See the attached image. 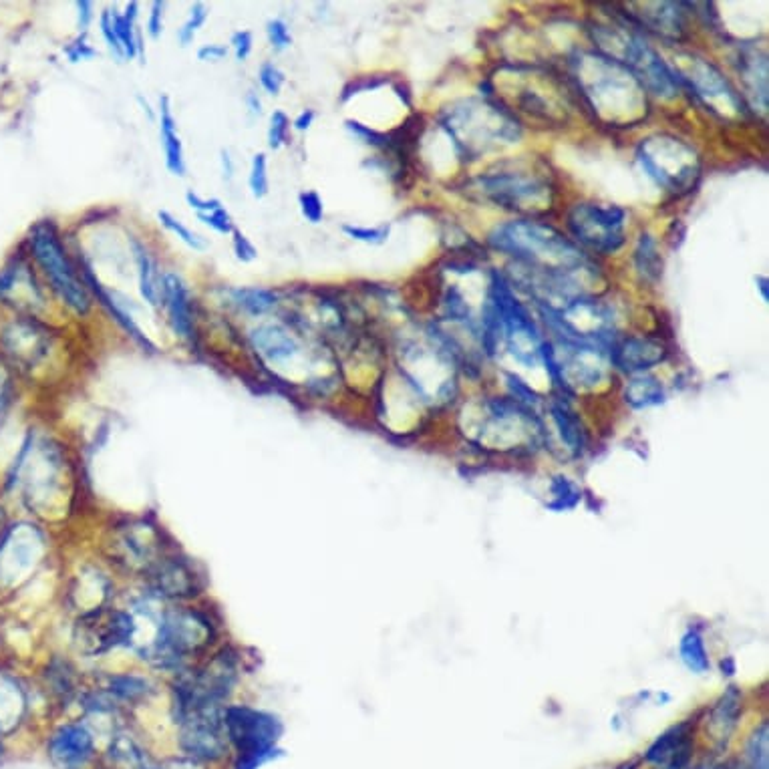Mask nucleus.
Instances as JSON below:
<instances>
[{
  "label": "nucleus",
  "instance_id": "1",
  "mask_svg": "<svg viewBox=\"0 0 769 769\" xmlns=\"http://www.w3.org/2000/svg\"><path fill=\"white\" fill-rule=\"evenodd\" d=\"M578 93L588 111L610 127H635L649 115V93L619 61L602 53H576L572 59Z\"/></svg>",
  "mask_w": 769,
  "mask_h": 769
},
{
  "label": "nucleus",
  "instance_id": "2",
  "mask_svg": "<svg viewBox=\"0 0 769 769\" xmlns=\"http://www.w3.org/2000/svg\"><path fill=\"white\" fill-rule=\"evenodd\" d=\"M488 246L514 258V264L534 270H592L596 264L570 238L550 224L514 220L496 226Z\"/></svg>",
  "mask_w": 769,
  "mask_h": 769
},
{
  "label": "nucleus",
  "instance_id": "3",
  "mask_svg": "<svg viewBox=\"0 0 769 769\" xmlns=\"http://www.w3.org/2000/svg\"><path fill=\"white\" fill-rule=\"evenodd\" d=\"M441 127L453 141L461 158L478 160L496 143H516L522 137V123L516 113L492 99H468L445 111Z\"/></svg>",
  "mask_w": 769,
  "mask_h": 769
},
{
  "label": "nucleus",
  "instance_id": "4",
  "mask_svg": "<svg viewBox=\"0 0 769 769\" xmlns=\"http://www.w3.org/2000/svg\"><path fill=\"white\" fill-rule=\"evenodd\" d=\"M472 192L482 200L518 214H544L554 204L552 176L546 170L500 168L472 180Z\"/></svg>",
  "mask_w": 769,
  "mask_h": 769
},
{
  "label": "nucleus",
  "instance_id": "5",
  "mask_svg": "<svg viewBox=\"0 0 769 769\" xmlns=\"http://www.w3.org/2000/svg\"><path fill=\"white\" fill-rule=\"evenodd\" d=\"M637 162L659 188L673 196L691 192L701 178L697 151L687 141L669 133L643 139L637 147Z\"/></svg>",
  "mask_w": 769,
  "mask_h": 769
},
{
  "label": "nucleus",
  "instance_id": "6",
  "mask_svg": "<svg viewBox=\"0 0 769 769\" xmlns=\"http://www.w3.org/2000/svg\"><path fill=\"white\" fill-rule=\"evenodd\" d=\"M31 256L39 262L45 276L49 278L53 290L63 298V302L77 315H87L91 311V294L83 282L81 272L69 258L59 230L51 220H43L33 226L29 236Z\"/></svg>",
  "mask_w": 769,
  "mask_h": 769
},
{
  "label": "nucleus",
  "instance_id": "7",
  "mask_svg": "<svg viewBox=\"0 0 769 769\" xmlns=\"http://www.w3.org/2000/svg\"><path fill=\"white\" fill-rule=\"evenodd\" d=\"M224 731L236 751V769H260L272 761L280 749L282 721L266 711L252 707H226Z\"/></svg>",
  "mask_w": 769,
  "mask_h": 769
},
{
  "label": "nucleus",
  "instance_id": "8",
  "mask_svg": "<svg viewBox=\"0 0 769 769\" xmlns=\"http://www.w3.org/2000/svg\"><path fill=\"white\" fill-rule=\"evenodd\" d=\"M488 296L502 319L504 345L510 355L524 367H536L544 343L542 333L526 309V304L518 300L514 286L500 270H492Z\"/></svg>",
  "mask_w": 769,
  "mask_h": 769
},
{
  "label": "nucleus",
  "instance_id": "9",
  "mask_svg": "<svg viewBox=\"0 0 769 769\" xmlns=\"http://www.w3.org/2000/svg\"><path fill=\"white\" fill-rule=\"evenodd\" d=\"M627 210L621 206L576 204L566 214L572 242L586 254H617L627 242Z\"/></svg>",
  "mask_w": 769,
  "mask_h": 769
},
{
  "label": "nucleus",
  "instance_id": "10",
  "mask_svg": "<svg viewBox=\"0 0 769 769\" xmlns=\"http://www.w3.org/2000/svg\"><path fill=\"white\" fill-rule=\"evenodd\" d=\"M133 635L135 623L131 614L105 606L87 612L75 629L77 647L87 655H101L115 647L127 645Z\"/></svg>",
  "mask_w": 769,
  "mask_h": 769
},
{
  "label": "nucleus",
  "instance_id": "11",
  "mask_svg": "<svg viewBox=\"0 0 769 769\" xmlns=\"http://www.w3.org/2000/svg\"><path fill=\"white\" fill-rule=\"evenodd\" d=\"M210 643V625L200 614L182 610L172 612L160 627L156 655L164 665L180 663L188 655L204 649Z\"/></svg>",
  "mask_w": 769,
  "mask_h": 769
},
{
  "label": "nucleus",
  "instance_id": "12",
  "mask_svg": "<svg viewBox=\"0 0 769 769\" xmlns=\"http://www.w3.org/2000/svg\"><path fill=\"white\" fill-rule=\"evenodd\" d=\"M675 71V69H673ZM681 87L695 93L715 113V101H725L733 111L747 113L741 93L725 79V75L711 61L689 55L687 73L675 71Z\"/></svg>",
  "mask_w": 769,
  "mask_h": 769
},
{
  "label": "nucleus",
  "instance_id": "13",
  "mask_svg": "<svg viewBox=\"0 0 769 769\" xmlns=\"http://www.w3.org/2000/svg\"><path fill=\"white\" fill-rule=\"evenodd\" d=\"M669 349L663 339L655 337H619L608 351L610 365L629 375H643L645 371L665 363Z\"/></svg>",
  "mask_w": 769,
  "mask_h": 769
},
{
  "label": "nucleus",
  "instance_id": "14",
  "mask_svg": "<svg viewBox=\"0 0 769 769\" xmlns=\"http://www.w3.org/2000/svg\"><path fill=\"white\" fill-rule=\"evenodd\" d=\"M623 9V5H619ZM633 9L641 13H619L621 21L637 27V31H649L663 39L681 41L685 35L683 3H633Z\"/></svg>",
  "mask_w": 769,
  "mask_h": 769
},
{
  "label": "nucleus",
  "instance_id": "15",
  "mask_svg": "<svg viewBox=\"0 0 769 769\" xmlns=\"http://www.w3.org/2000/svg\"><path fill=\"white\" fill-rule=\"evenodd\" d=\"M0 300L7 304H19L21 309L27 306L35 311V306L43 304V292L35 280L33 268L23 256H15L0 270Z\"/></svg>",
  "mask_w": 769,
  "mask_h": 769
},
{
  "label": "nucleus",
  "instance_id": "16",
  "mask_svg": "<svg viewBox=\"0 0 769 769\" xmlns=\"http://www.w3.org/2000/svg\"><path fill=\"white\" fill-rule=\"evenodd\" d=\"M162 298L168 311V321L174 329V333L188 341H196V323H194V311H192V294L184 278L176 272H166L162 276Z\"/></svg>",
  "mask_w": 769,
  "mask_h": 769
},
{
  "label": "nucleus",
  "instance_id": "17",
  "mask_svg": "<svg viewBox=\"0 0 769 769\" xmlns=\"http://www.w3.org/2000/svg\"><path fill=\"white\" fill-rule=\"evenodd\" d=\"M693 751L691 721L673 725L659 735L645 753V759L661 769H685Z\"/></svg>",
  "mask_w": 769,
  "mask_h": 769
},
{
  "label": "nucleus",
  "instance_id": "18",
  "mask_svg": "<svg viewBox=\"0 0 769 769\" xmlns=\"http://www.w3.org/2000/svg\"><path fill=\"white\" fill-rule=\"evenodd\" d=\"M93 751V735L81 725L61 727L49 743L51 759L59 769H83L93 757Z\"/></svg>",
  "mask_w": 769,
  "mask_h": 769
},
{
  "label": "nucleus",
  "instance_id": "19",
  "mask_svg": "<svg viewBox=\"0 0 769 769\" xmlns=\"http://www.w3.org/2000/svg\"><path fill=\"white\" fill-rule=\"evenodd\" d=\"M3 347L17 363L33 367L45 357L49 339L47 333L33 321H15L3 331Z\"/></svg>",
  "mask_w": 769,
  "mask_h": 769
},
{
  "label": "nucleus",
  "instance_id": "20",
  "mask_svg": "<svg viewBox=\"0 0 769 769\" xmlns=\"http://www.w3.org/2000/svg\"><path fill=\"white\" fill-rule=\"evenodd\" d=\"M151 578L156 588L172 598L192 596L198 590V574L196 570L176 556L162 558L151 570Z\"/></svg>",
  "mask_w": 769,
  "mask_h": 769
},
{
  "label": "nucleus",
  "instance_id": "21",
  "mask_svg": "<svg viewBox=\"0 0 769 769\" xmlns=\"http://www.w3.org/2000/svg\"><path fill=\"white\" fill-rule=\"evenodd\" d=\"M248 341L258 357L282 363L298 353V341L280 325H260L250 331Z\"/></svg>",
  "mask_w": 769,
  "mask_h": 769
},
{
  "label": "nucleus",
  "instance_id": "22",
  "mask_svg": "<svg viewBox=\"0 0 769 769\" xmlns=\"http://www.w3.org/2000/svg\"><path fill=\"white\" fill-rule=\"evenodd\" d=\"M160 139H162V147H164L168 172L172 176L184 178L188 172L186 158H184V143L178 135V125H176L172 101L168 95L160 97Z\"/></svg>",
  "mask_w": 769,
  "mask_h": 769
},
{
  "label": "nucleus",
  "instance_id": "23",
  "mask_svg": "<svg viewBox=\"0 0 769 769\" xmlns=\"http://www.w3.org/2000/svg\"><path fill=\"white\" fill-rule=\"evenodd\" d=\"M739 75L753 107L767 111V59L757 49L739 51Z\"/></svg>",
  "mask_w": 769,
  "mask_h": 769
},
{
  "label": "nucleus",
  "instance_id": "24",
  "mask_svg": "<svg viewBox=\"0 0 769 769\" xmlns=\"http://www.w3.org/2000/svg\"><path fill=\"white\" fill-rule=\"evenodd\" d=\"M550 417H552L562 441L568 445V449L574 455H582L586 445H588V435H586V429L580 423L578 415L572 411L568 401H564V397H556L550 403Z\"/></svg>",
  "mask_w": 769,
  "mask_h": 769
},
{
  "label": "nucleus",
  "instance_id": "25",
  "mask_svg": "<svg viewBox=\"0 0 769 769\" xmlns=\"http://www.w3.org/2000/svg\"><path fill=\"white\" fill-rule=\"evenodd\" d=\"M739 713H741V693L737 687H729L711 711V723L709 725H711V731L715 735L713 739L719 743V747L727 745L729 735L733 733V729L737 725Z\"/></svg>",
  "mask_w": 769,
  "mask_h": 769
},
{
  "label": "nucleus",
  "instance_id": "26",
  "mask_svg": "<svg viewBox=\"0 0 769 769\" xmlns=\"http://www.w3.org/2000/svg\"><path fill=\"white\" fill-rule=\"evenodd\" d=\"M625 403L633 409H649L667 401L665 385L653 375H637L625 387Z\"/></svg>",
  "mask_w": 769,
  "mask_h": 769
},
{
  "label": "nucleus",
  "instance_id": "27",
  "mask_svg": "<svg viewBox=\"0 0 769 769\" xmlns=\"http://www.w3.org/2000/svg\"><path fill=\"white\" fill-rule=\"evenodd\" d=\"M228 296H230L236 309L244 311L250 317H262V315L270 313L278 304V292H274L270 288H260V286L230 288Z\"/></svg>",
  "mask_w": 769,
  "mask_h": 769
},
{
  "label": "nucleus",
  "instance_id": "28",
  "mask_svg": "<svg viewBox=\"0 0 769 769\" xmlns=\"http://www.w3.org/2000/svg\"><path fill=\"white\" fill-rule=\"evenodd\" d=\"M633 260H635V268H637L641 280H645L647 284H659L661 282L663 272H665V260L657 248V240L649 232H643L639 236Z\"/></svg>",
  "mask_w": 769,
  "mask_h": 769
},
{
  "label": "nucleus",
  "instance_id": "29",
  "mask_svg": "<svg viewBox=\"0 0 769 769\" xmlns=\"http://www.w3.org/2000/svg\"><path fill=\"white\" fill-rule=\"evenodd\" d=\"M131 250L137 262V274H139V294L141 298L156 309L158 298H160V286H158V266L145 250V246L131 238Z\"/></svg>",
  "mask_w": 769,
  "mask_h": 769
},
{
  "label": "nucleus",
  "instance_id": "30",
  "mask_svg": "<svg viewBox=\"0 0 769 769\" xmlns=\"http://www.w3.org/2000/svg\"><path fill=\"white\" fill-rule=\"evenodd\" d=\"M441 309H443V319L449 321V323H459L464 327H470L472 335L478 339L480 337V331H478V325L474 321V313H472V306L466 302V296L461 294V290L457 288V284H451L443 290V296H441Z\"/></svg>",
  "mask_w": 769,
  "mask_h": 769
},
{
  "label": "nucleus",
  "instance_id": "31",
  "mask_svg": "<svg viewBox=\"0 0 769 769\" xmlns=\"http://www.w3.org/2000/svg\"><path fill=\"white\" fill-rule=\"evenodd\" d=\"M111 23L115 29V35L119 39V45L123 49L125 59H135L137 57V33H135V21L139 15V5L129 3L125 7V13H117L115 9L109 11Z\"/></svg>",
  "mask_w": 769,
  "mask_h": 769
},
{
  "label": "nucleus",
  "instance_id": "32",
  "mask_svg": "<svg viewBox=\"0 0 769 769\" xmlns=\"http://www.w3.org/2000/svg\"><path fill=\"white\" fill-rule=\"evenodd\" d=\"M679 655H681V661L685 663V667L697 675L707 673L711 667L703 637L695 629H691L683 635V639L679 643Z\"/></svg>",
  "mask_w": 769,
  "mask_h": 769
},
{
  "label": "nucleus",
  "instance_id": "33",
  "mask_svg": "<svg viewBox=\"0 0 769 769\" xmlns=\"http://www.w3.org/2000/svg\"><path fill=\"white\" fill-rule=\"evenodd\" d=\"M158 220L162 222V226L166 228V230H170L172 234H176L188 248H192V250H206V240L200 236V234H196L194 230H190L182 220H178L174 214H170L168 210H160L158 212Z\"/></svg>",
  "mask_w": 769,
  "mask_h": 769
},
{
  "label": "nucleus",
  "instance_id": "34",
  "mask_svg": "<svg viewBox=\"0 0 769 769\" xmlns=\"http://www.w3.org/2000/svg\"><path fill=\"white\" fill-rule=\"evenodd\" d=\"M248 188L256 200H262L268 196L270 180H268V160H266L264 153H256V156L252 158L250 174H248Z\"/></svg>",
  "mask_w": 769,
  "mask_h": 769
},
{
  "label": "nucleus",
  "instance_id": "35",
  "mask_svg": "<svg viewBox=\"0 0 769 769\" xmlns=\"http://www.w3.org/2000/svg\"><path fill=\"white\" fill-rule=\"evenodd\" d=\"M552 494H554V502L550 504V508L556 510V512L572 510L580 502V498H582V492L564 476L554 478Z\"/></svg>",
  "mask_w": 769,
  "mask_h": 769
},
{
  "label": "nucleus",
  "instance_id": "36",
  "mask_svg": "<svg viewBox=\"0 0 769 769\" xmlns=\"http://www.w3.org/2000/svg\"><path fill=\"white\" fill-rule=\"evenodd\" d=\"M208 21V9L204 3H196L192 9H190V15L186 19V23L182 25V29L178 31V41L182 47H190L196 39V33L204 27V23Z\"/></svg>",
  "mask_w": 769,
  "mask_h": 769
},
{
  "label": "nucleus",
  "instance_id": "37",
  "mask_svg": "<svg viewBox=\"0 0 769 769\" xmlns=\"http://www.w3.org/2000/svg\"><path fill=\"white\" fill-rule=\"evenodd\" d=\"M343 232L353 238V240H359V242H365V244H373V246H381L387 242L389 238V232H391V226L389 224H381V226H375V228H369V226H353V224H345L343 226Z\"/></svg>",
  "mask_w": 769,
  "mask_h": 769
},
{
  "label": "nucleus",
  "instance_id": "38",
  "mask_svg": "<svg viewBox=\"0 0 769 769\" xmlns=\"http://www.w3.org/2000/svg\"><path fill=\"white\" fill-rule=\"evenodd\" d=\"M145 681L141 679H135V677H115L109 681V695L111 697H117V699H123V701H135L137 697H141L147 689H145Z\"/></svg>",
  "mask_w": 769,
  "mask_h": 769
},
{
  "label": "nucleus",
  "instance_id": "39",
  "mask_svg": "<svg viewBox=\"0 0 769 769\" xmlns=\"http://www.w3.org/2000/svg\"><path fill=\"white\" fill-rule=\"evenodd\" d=\"M288 131H290V119L284 111H274L270 115L266 139L270 149H280L288 141Z\"/></svg>",
  "mask_w": 769,
  "mask_h": 769
},
{
  "label": "nucleus",
  "instance_id": "40",
  "mask_svg": "<svg viewBox=\"0 0 769 769\" xmlns=\"http://www.w3.org/2000/svg\"><path fill=\"white\" fill-rule=\"evenodd\" d=\"M298 206H300V214L306 218V222H311V224H319L325 216V204L315 190L300 192Z\"/></svg>",
  "mask_w": 769,
  "mask_h": 769
},
{
  "label": "nucleus",
  "instance_id": "41",
  "mask_svg": "<svg viewBox=\"0 0 769 769\" xmlns=\"http://www.w3.org/2000/svg\"><path fill=\"white\" fill-rule=\"evenodd\" d=\"M266 37H268V43L272 45V49L278 53L286 51L292 45L290 29L282 19H272L266 23Z\"/></svg>",
  "mask_w": 769,
  "mask_h": 769
},
{
  "label": "nucleus",
  "instance_id": "42",
  "mask_svg": "<svg viewBox=\"0 0 769 769\" xmlns=\"http://www.w3.org/2000/svg\"><path fill=\"white\" fill-rule=\"evenodd\" d=\"M258 81L262 85V89L268 93V95H280L282 91V85H284V73L270 61L262 63L260 65V71H258Z\"/></svg>",
  "mask_w": 769,
  "mask_h": 769
},
{
  "label": "nucleus",
  "instance_id": "43",
  "mask_svg": "<svg viewBox=\"0 0 769 769\" xmlns=\"http://www.w3.org/2000/svg\"><path fill=\"white\" fill-rule=\"evenodd\" d=\"M198 220L206 226H210L214 232L218 234H232L236 228H234V220L230 216V212L222 206L210 214H198Z\"/></svg>",
  "mask_w": 769,
  "mask_h": 769
},
{
  "label": "nucleus",
  "instance_id": "44",
  "mask_svg": "<svg viewBox=\"0 0 769 769\" xmlns=\"http://www.w3.org/2000/svg\"><path fill=\"white\" fill-rule=\"evenodd\" d=\"M232 250H234L236 258H238L240 262H244V264L254 262L256 256H258V250H256V246L252 244V240H250L242 230H238V228L232 232Z\"/></svg>",
  "mask_w": 769,
  "mask_h": 769
},
{
  "label": "nucleus",
  "instance_id": "45",
  "mask_svg": "<svg viewBox=\"0 0 769 769\" xmlns=\"http://www.w3.org/2000/svg\"><path fill=\"white\" fill-rule=\"evenodd\" d=\"M385 83H389L387 77H357L355 81H351V83L345 85V89H343V93H341V101L347 103L353 95H357V93H361V91L377 89V87H381V85H385Z\"/></svg>",
  "mask_w": 769,
  "mask_h": 769
},
{
  "label": "nucleus",
  "instance_id": "46",
  "mask_svg": "<svg viewBox=\"0 0 769 769\" xmlns=\"http://www.w3.org/2000/svg\"><path fill=\"white\" fill-rule=\"evenodd\" d=\"M65 55L71 63H79V61H91L97 57V49H93L89 43H87V33L77 37L69 47H65Z\"/></svg>",
  "mask_w": 769,
  "mask_h": 769
},
{
  "label": "nucleus",
  "instance_id": "47",
  "mask_svg": "<svg viewBox=\"0 0 769 769\" xmlns=\"http://www.w3.org/2000/svg\"><path fill=\"white\" fill-rule=\"evenodd\" d=\"M506 379H508V387H510V391L514 393L512 399L520 401V403L526 405V407H532V405L538 403V395H536V393H534V391H532V389H530L518 375L508 373Z\"/></svg>",
  "mask_w": 769,
  "mask_h": 769
},
{
  "label": "nucleus",
  "instance_id": "48",
  "mask_svg": "<svg viewBox=\"0 0 769 769\" xmlns=\"http://www.w3.org/2000/svg\"><path fill=\"white\" fill-rule=\"evenodd\" d=\"M99 27H101V35H103V39H105V43H107V47H109V51L121 61V59H125V55H123V49H121V45H119V39H117V35H115V29H113V23H111V15H109V11H103L101 13V19H99Z\"/></svg>",
  "mask_w": 769,
  "mask_h": 769
},
{
  "label": "nucleus",
  "instance_id": "49",
  "mask_svg": "<svg viewBox=\"0 0 769 769\" xmlns=\"http://www.w3.org/2000/svg\"><path fill=\"white\" fill-rule=\"evenodd\" d=\"M230 47L234 51V57L236 61L244 63L250 55H252V47H254V37L250 31H236L232 37H230Z\"/></svg>",
  "mask_w": 769,
  "mask_h": 769
},
{
  "label": "nucleus",
  "instance_id": "50",
  "mask_svg": "<svg viewBox=\"0 0 769 769\" xmlns=\"http://www.w3.org/2000/svg\"><path fill=\"white\" fill-rule=\"evenodd\" d=\"M164 9H166V3H160V0L151 5V13L147 19V33L151 39H160L164 33Z\"/></svg>",
  "mask_w": 769,
  "mask_h": 769
},
{
  "label": "nucleus",
  "instance_id": "51",
  "mask_svg": "<svg viewBox=\"0 0 769 769\" xmlns=\"http://www.w3.org/2000/svg\"><path fill=\"white\" fill-rule=\"evenodd\" d=\"M186 202L192 210H196V214H210L218 208H222V202L216 200V198H202L200 194H196L194 190H188L186 192Z\"/></svg>",
  "mask_w": 769,
  "mask_h": 769
},
{
  "label": "nucleus",
  "instance_id": "52",
  "mask_svg": "<svg viewBox=\"0 0 769 769\" xmlns=\"http://www.w3.org/2000/svg\"><path fill=\"white\" fill-rule=\"evenodd\" d=\"M198 61L210 63V61H222L228 57V47L226 45H204L196 53Z\"/></svg>",
  "mask_w": 769,
  "mask_h": 769
},
{
  "label": "nucleus",
  "instance_id": "53",
  "mask_svg": "<svg viewBox=\"0 0 769 769\" xmlns=\"http://www.w3.org/2000/svg\"><path fill=\"white\" fill-rule=\"evenodd\" d=\"M75 7L79 17V31L81 35H85L93 23V3H89V0H79V3H75Z\"/></svg>",
  "mask_w": 769,
  "mask_h": 769
},
{
  "label": "nucleus",
  "instance_id": "54",
  "mask_svg": "<svg viewBox=\"0 0 769 769\" xmlns=\"http://www.w3.org/2000/svg\"><path fill=\"white\" fill-rule=\"evenodd\" d=\"M685 236H687V228H685V224H683L681 220H675V222L671 224L669 232H667V238H669V242H671V248H673V250L681 248V244L685 242Z\"/></svg>",
  "mask_w": 769,
  "mask_h": 769
},
{
  "label": "nucleus",
  "instance_id": "55",
  "mask_svg": "<svg viewBox=\"0 0 769 769\" xmlns=\"http://www.w3.org/2000/svg\"><path fill=\"white\" fill-rule=\"evenodd\" d=\"M315 117H317V113H315L313 109H304V111H300V113L296 115V119L292 121V127H294L296 131H309L311 125H313V121H315Z\"/></svg>",
  "mask_w": 769,
  "mask_h": 769
},
{
  "label": "nucleus",
  "instance_id": "56",
  "mask_svg": "<svg viewBox=\"0 0 769 769\" xmlns=\"http://www.w3.org/2000/svg\"><path fill=\"white\" fill-rule=\"evenodd\" d=\"M220 168H222V174L224 178L230 182L234 178V160L230 156L228 149H222L220 151Z\"/></svg>",
  "mask_w": 769,
  "mask_h": 769
},
{
  "label": "nucleus",
  "instance_id": "57",
  "mask_svg": "<svg viewBox=\"0 0 769 769\" xmlns=\"http://www.w3.org/2000/svg\"><path fill=\"white\" fill-rule=\"evenodd\" d=\"M246 105H248L252 115H262V101H260V97H258V93L254 89H250L246 93Z\"/></svg>",
  "mask_w": 769,
  "mask_h": 769
},
{
  "label": "nucleus",
  "instance_id": "58",
  "mask_svg": "<svg viewBox=\"0 0 769 769\" xmlns=\"http://www.w3.org/2000/svg\"><path fill=\"white\" fill-rule=\"evenodd\" d=\"M755 284H757V288L761 292L763 302H767L769 300V280H767V276H755Z\"/></svg>",
  "mask_w": 769,
  "mask_h": 769
},
{
  "label": "nucleus",
  "instance_id": "59",
  "mask_svg": "<svg viewBox=\"0 0 769 769\" xmlns=\"http://www.w3.org/2000/svg\"><path fill=\"white\" fill-rule=\"evenodd\" d=\"M721 669H723V675H733L735 673V661L731 657H727L723 663H721Z\"/></svg>",
  "mask_w": 769,
  "mask_h": 769
},
{
  "label": "nucleus",
  "instance_id": "60",
  "mask_svg": "<svg viewBox=\"0 0 769 769\" xmlns=\"http://www.w3.org/2000/svg\"><path fill=\"white\" fill-rule=\"evenodd\" d=\"M0 755H3V727H0Z\"/></svg>",
  "mask_w": 769,
  "mask_h": 769
}]
</instances>
